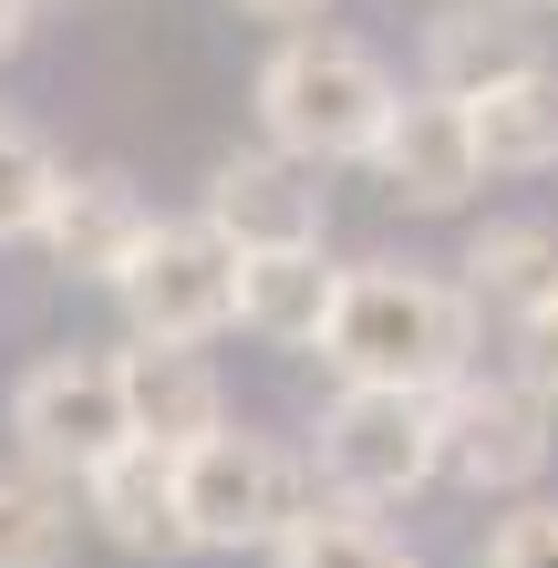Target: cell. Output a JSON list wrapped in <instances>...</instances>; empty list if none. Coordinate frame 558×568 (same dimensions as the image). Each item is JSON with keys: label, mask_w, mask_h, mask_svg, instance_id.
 Here are the masks:
<instances>
[{"label": "cell", "mask_w": 558, "mask_h": 568, "mask_svg": "<svg viewBox=\"0 0 558 568\" xmlns=\"http://www.w3.org/2000/svg\"><path fill=\"white\" fill-rule=\"evenodd\" d=\"M476 342H486V311L466 300V280L445 270H414V258H363L342 280V311H332V383H383V393H455L476 373Z\"/></svg>", "instance_id": "obj_1"}, {"label": "cell", "mask_w": 558, "mask_h": 568, "mask_svg": "<svg viewBox=\"0 0 558 568\" xmlns=\"http://www.w3.org/2000/svg\"><path fill=\"white\" fill-rule=\"evenodd\" d=\"M248 104H258V145H280L301 165H373L404 83L352 31H280L258 83H248Z\"/></svg>", "instance_id": "obj_2"}, {"label": "cell", "mask_w": 558, "mask_h": 568, "mask_svg": "<svg viewBox=\"0 0 558 568\" xmlns=\"http://www.w3.org/2000/svg\"><path fill=\"white\" fill-rule=\"evenodd\" d=\"M321 507L352 517H393L424 486H445V414L435 393H383V383H332V404L301 434Z\"/></svg>", "instance_id": "obj_3"}, {"label": "cell", "mask_w": 558, "mask_h": 568, "mask_svg": "<svg viewBox=\"0 0 558 568\" xmlns=\"http://www.w3.org/2000/svg\"><path fill=\"white\" fill-rule=\"evenodd\" d=\"M11 445L21 465L83 486L93 465H114L135 445V404H124V352H93V342H62V352H31L21 383H11Z\"/></svg>", "instance_id": "obj_4"}, {"label": "cell", "mask_w": 558, "mask_h": 568, "mask_svg": "<svg viewBox=\"0 0 558 568\" xmlns=\"http://www.w3.org/2000/svg\"><path fill=\"white\" fill-rule=\"evenodd\" d=\"M176 476H186V527H196V548H280L290 527H301L321 507V486H311V455L301 445H280V434H248V424H227L207 434L196 455H176Z\"/></svg>", "instance_id": "obj_5"}, {"label": "cell", "mask_w": 558, "mask_h": 568, "mask_svg": "<svg viewBox=\"0 0 558 568\" xmlns=\"http://www.w3.org/2000/svg\"><path fill=\"white\" fill-rule=\"evenodd\" d=\"M445 414V486L476 496V507H528L548 486V455H558V424L538 414V393L517 373H466L455 393H435Z\"/></svg>", "instance_id": "obj_6"}, {"label": "cell", "mask_w": 558, "mask_h": 568, "mask_svg": "<svg viewBox=\"0 0 558 568\" xmlns=\"http://www.w3.org/2000/svg\"><path fill=\"white\" fill-rule=\"evenodd\" d=\"M239 270L248 258L217 239L207 217H155L145 258L124 270V331L135 342H217V331H239Z\"/></svg>", "instance_id": "obj_7"}, {"label": "cell", "mask_w": 558, "mask_h": 568, "mask_svg": "<svg viewBox=\"0 0 558 568\" xmlns=\"http://www.w3.org/2000/svg\"><path fill=\"white\" fill-rule=\"evenodd\" d=\"M196 217H207L239 258L321 248V227H332V207H321V165L280 155V145H227L207 165V186H196Z\"/></svg>", "instance_id": "obj_8"}, {"label": "cell", "mask_w": 558, "mask_h": 568, "mask_svg": "<svg viewBox=\"0 0 558 568\" xmlns=\"http://www.w3.org/2000/svg\"><path fill=\"white\" fill-rule=\"evenodd\" d=\"M373 186L393 196V207L414 217H455L466 196L486 186V145H476V104H455V93H404L373 145Z\"/></svg>", "instance_id": "obj_9"}, {"label": "cell", "mask_w": 558, "mask_h": 568, "mask_svg": "<svg viewBox=\"0 0 558 568\" xmlns=\"http://www.w3.org/2000/svg\"><path fill=\"white\" fill-rule=\"evenodd\" d=\"M145 239H155V207L135 196V176H124V165H83V176H62V196H52V217H42L31 248L73 290H124Z\"/></svg>", "instance_id": "obj_10"}, {"label": "cell", "mask_w": 558, "mask_h": 568, "mask_svg": "<svg viewBox=\"0 0 558 568\" xmlns=\"http://www.w3.org/2000/svg\"><path fill=\"white\" fill-rule=\"evenodd\" d=\"M548 73V42H538V11L517 0H445L424 21V93H455V104H486L497 83H528Z\"/></svg>", "instance_id": "obj_11"}, {"label": "cell", "mask_w": 558, "mask_h": 568, "mask_svg": "<svg viewBox=\"0 0 558 568\" xmlns=\"http://www.w3.org/2000/svg\"><path fill=\"white\" fill-rule=\"evenodd\" d=\"M83 527H93L104 548H124V558H155V568L196 558V527H186V476H176V455H155V445H124L114 465H93V476H83Z\"/></svg>", "instance_id": "obj_12"}, {"label": "cell", "mask_w": 558, "mask_h": 568, "mask_svg": "<svg viewBox=\"0 0 558 568\" xmlns=\"http://www.w3.org/2000/svg\"><path fill=\"white\" fill-rule=\"evenodd\" d=\"M124 404H135V445L155 455H196L207 434L239 424L207 342H124Z\"/></svg>", "instance_id": "obj_13"}, {"label": "cell", "mask_w": 558, "mask_h": 568, "mask_svg": "<svg viewBox=\"0 0 558 568\" xmlns=\"http://www.w3.org/2000/svg\"><path fill=\"white\" fill-rule=\"evenodd\" d=\"M342 280L352 270H332V248H270V258H248V270H239V331L270 342V352H321V342H332V311H342Z\"/></svg>", "instance_id": "obj_14"}, {"label": "cell", "mask_w": 558, "mask_h": 568, "mask_svg": "<svg viewBox=\"0 0 558 568\" xmlns=\"http://www.w3.org/2000/svg\"><path fill=\"white\" fill-rule=\"evenodd\" d=\"M455 280H466V300L486 321H538L558 311V217H486L466 258H455Z\"/></svg>", "instance_id": "obj_15"}, {"label": "cell", "mask_w": 558, "mask_h": 568, "mask_svg": "<svg viewBox=\"0 0 558 568\" xmlns=\"http://www.w3.org/2000/svg\"><path fill=\"white\" fill-rule=\"evenodd\" d=\"M83 538V486L42 476V465H0V568H62Z\"/></svg>", "instance_id": "obj_16"}, {"label": "cell", "mask_w": 558, "mask_h": 568, "mask_svg": "<svg viewBox=\"0 0 558 568\" xmlns=\"http://www.w3.org/2000/svg\"><path fill=\"white\" fill-rule=\"evenodd\" d=\"M476 145H486V176H558V62L486 93L476 104Z\"/></svg>", "instance_id": "obj_17"}, {"label": "cell", "mask_w": 558, "mask_h": 568, "mask_svg": "<svg viewBox=\"0 0 558 568\" xmlns=\"http://www.w3.org/2000/svg\"><path fill=\"white\" fill-rule=\"evenodd\" d=\"M270 568H424L414 538H393L383 517H352V507H311L290 538L270 548Z\"/></svg>", "instance_id": "obj_18"}, {"label": "cell", "mask_w": 558, "mask_h": 568, "mask_svg": "<svg viewBox=\"0 0 558 568\" xmlns=\"http://www.w3.org/2000/svg\"><path fill=\"white\" fill-rule=\"evenodd\" d=\"M62 165L42 135H31L21 114H0V248H21V239H42V217H52V196H62Z\"/></svg>", "instance_id": "obj_19"}, {"label": "cell", "mask_w": 558, "mask_h": 568, "mask_svg": "<svg viewBox=\"0 0 558 568\" xmlns=\"http://www.w3.org/2000/svg\"><path fill=\"white\" fill-rule=\"evenodd\" d=\"M476 568H558V496H528V507H507L486 527Z\"/></svg>", "instance_id": "obj_20"}, {"label": "cell", "mask_w": 558, "mask_h": 568, "mask_svg": "<svg viewBox=\"0 0 558 568\" xmlns=\"http://www.w3.org/2000/svg\"><path fill=\"white\" fill-rule=\"evenodd\" d=\"M507 373L538 393V414L558 424V311H538V321H517L507 331Z\"/></svg>", "instance_id": "obj_21"}, {"label": "cell", "mask_w": 558, "mask_h": 568, "mask_svg": "<svg viewBox=\"0 0 558 568\" xmlns=\"http://www.w3.org/2000/svg\"><path fill=\"white\" fill-rule=\"evenodd\" d=\"M227 11H239V21H270V31H311L332 0H227Z\"/></svg>", "instance_id": "obj_22"}, {"label": "cell", "mask_w": 558, "mask_h": 568, "mask_svg": "<svg viewBox=\"0 0 558 568\" xmlns=\"http://www.w3.org/2000/svg\"><path fill=\"white\" fill-rule=\"evenodd\" d=\"M31 21H42V0H0V62L31 42Z\"/></svg>", "instance_id": "obj_23"}, {"label": "cell", "mask_w": 558, "mask_h": 568, "mask_svg": "<svg viewBox=\"0 0 558 568\" xmlns=\"http://www.w3.org/2000/svg\"><path fill=\"white\" fill-rule=\"evenodd\" d=\"M517 11H558V0H517Z\"/></svg>", "instance_id": "obj_24"}]
</instances>
